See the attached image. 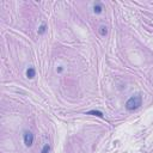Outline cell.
<instances>
[{
    "label": "cell",
    "instance_id": "8992f818",
    "mask_svg": "<svg viewBox=\"0 0 153 153\" xmlns=\"http://www.w3.org/2000/svg\"><path fill=\"white\" fill-rule=\"evenodd\" d=\"M46 29H47V25H46V24H42V25L40 26V29H38V34H40V35L44 34V32H46Z\"/></svg>",
    "mask_w": 153,
    "mask_h": 153
},
{
    "label": "cell",
    "instance_id": "7a4b0ae2",
    "mask_svg": "<svg viewBox=\"0 0 153 153\" xmlns=\"http://www.w3.org/2000/svg\"><path fill=\"white\" fill-rule=\"evenodd\" d=\"M23 140H24V143H25V146H32V143H34V134L31 132H24L23 134Z\"/></svg>",
    "mask_w": 153,
    "mask_h": 153
},
{
    "label": "cell",
    "instance_id": "5b68a950",
    "mask_svg": "<svg viewBox=\"0 0 153 153\" xmlns=\"http://www.w3.org/2000/svg\"><path fill=\"white\" fill-rule=\"evenodd\" d=\"M86 115H95V116H99V117H103V114L101 111H96V110H91V111H87Z\"/></svg>",
    "mask_w": 153,
    "mask_h": 153
},
{
    "label": "cell",
    "instance_id": "52a82bcc",
    "mask_svg": "<svg viewBox=\"0 0 153 153\" xmlns=\"http://www.w3.org/2000/svg\"><path fill=\"white\" fill-rule=\"evenodd\" d=\"M49 151H50V146L48 145V143H46V145L43 146V148H42L41 153H49Z\"/></svg>",
    "mask_w": 153,
    "mask_h": 153
},
{
    "label": "cell",
    "instance_id": "277c9868",
    "mask_svg": "<svg viewBox=\"0 0 153 153\" xmlns=\"http://www.w3.org/2000/svg\"><path fill=\"white\" fill-rule=\"evenodd\" d=\"M102 11H103L102 4H101V3H96V4L93 5V12H95V13H101Z\"/></svg>",
    "mask_w": 153,
    "mask_h": 153
},
{
    "label": "cell",
    "instance_id": "6da1fadb",
    "mask_svg": "<svg viewBox=\"0 0 153 153\" xmlns=\"http://www.w3.org/2000/svg\"><path fill=\"white\" fill-rule=\"evenodd\" d=\"M142 104V97L141 96H132L126 102V109L133 111V110H137L138 108H140Z\"/></svg>",
    "mask_w": 153,
    "mask_h": 153
},
{
    "label": "cell",
    "instance_id": "3957f363",
    "mask_svg": "<svg viewBox=\"0 0 153 153\" xmlns=\"http://www.w3.org/2000/svg\"><path fill=\"white\" fill-rule=\"evenodd\" d=\"M35 75H36V71H35L34 67H29L28 69H26V77H28L29 79L35 78Z\"/></svg>",
    "mask_w": 153,
    "mask_h": 153
},
{
    "label": "cell",
    "instance_id": "ba28073f",
    "mask_svg": "<svg viewBox=\"0 0 153 153\" xmlns=\"http://www.w3.org/2000/svg\"><path fill=\"white\" fill-rule=\"evenodd\" d=\"M101 35L102 36H105L106 35V32H108V30H106V28H105V26H101Z\"/></svg>",
    "mask_w": 153,
    "mask_h": 153
}]
</instances>
